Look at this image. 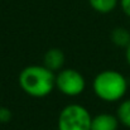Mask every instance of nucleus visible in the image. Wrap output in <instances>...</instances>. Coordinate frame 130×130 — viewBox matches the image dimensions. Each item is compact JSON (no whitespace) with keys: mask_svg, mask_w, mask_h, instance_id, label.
Masks as SVG:
<instances>
[{"mask_svg":"<svg viewBox=\"0 0 130 130\" xmlns=\"http://www.w3.org/2000/svg\"><path fill=\"white\" fill-rule=\"evenodd\" d=\"M18 82L28 96L42 99L56 88V73L43 64H30L22 70Z\"/></svg>","mask_w":130,"mask_h":130,"instance_id":"1","label":"nucleus"},{"mask_svg":"<svg viewBox=\"0 0 130 130\" xmlns=\"http://www.w3.org/2000/svg\"><path fill=\"white\" fill-rule=\"evenodd\" d=\"M128 78L119 71L104 70L99 72L92 82L95 95L104 102L121 101L128 92Z\"/></svg>","mask_w":130,"mask_h":130,"instance_id":"2","label":"nucleus"},{"mask_svg":"<svg viewBox=\"0 0 130 130\" xmlns=\"http://www.w3.org/2000/svg\"><path fill=\"white\" fill-rule=\"evenodd\" d=\"M92 116L81 104L66 105L57 120V130H91Z\"/></svg>","mask_w":130,"mask_h":130,"instance_id":"3","label":"nucleus"},{"mask_svg":"<svg viewBox=\"0 0 130 130\" xmlns=\"http://www.w3.org/2000/svg\"><path fill=\"white\" fill-rule=\"evenodd\" d=\"M56 88L64 96H80L86 88V80L75 68H62L56 75Z\"/></svg>","mask_w":130,"mask_h":130,"instance_id":"4","label":"nucleus"},{"mask_svg":"<svg viewBox=\"0 0 130 130\" xmlns=\"http://www.w3.org/2000/svg\"><path fill=\"white\" fill-rule=\"evenodd\" d=\"M120 121L116 115L109 112H101L92 116L91 130H118Z\"/></svg>","mask_w":130,"mask_h":130,"instance_id":"5","label":"nucleus"},{"mask_svg":"<svg viewBox=\"0 0 130 130\" xmlns=\"http://www.w3.org/2000/svg\"><path fill=\"white\" fill-rule=\"evenodd\" d=\"M64 64V53L59 48H49L43 58V66H45L52 72H58L63 68Z\"/></svg>","mask_w":130,"mask_h":130,"instance_id":"6","label":"nucleus"},{"mask_svg":"<svg viewBox=\"0 0 130 130\" xmlns=\"http://www.w3.org/2000/svg\"><path fill=\"white\" fill-rule=\"evenodd\" d=\"M111 42L119 48H126L130 44V32L124 27H116L110 34Z\"/></svg>","mask_w":130,"mask_h":130,"instance_id":"7","label":"nucleus"},{"mask_svg":"<svg viewBox=\"0 0 130 130\" xmlns=\"http://www.w3.org/2000/svg\"><path fill=\"white\" fill-rule=\"evenodd\" d=\"M90 6L100 13V14H109L116 9L119 5V0H87Z\"/></svg>","mask_w":130,"mask_h":130,"instance_id":"8","label":"nucleus"},{"mask_svg":"<svg viewBox=\"0 0 130 130\" xmlns=\"http://www.w3.org/2000/svg\"><path fill=\"white\" fill-rule=\"evenodd\" d=\"M116 116L121 125L130 129V97L121 100V102L116 110Z\"/></svg>","mask_w":130,"mask_h":130,"instance_id":"9","label":"nucleus"},{"mask_svg":"<svg viewBox=\"0 0 130 130\" xmlns=\"http://www.w3.org/2000/svg\"><path fill=\"white\" fill-rule=\"evenodd\" d=\"M11 118H13L11 111H10L8 107L1 106V107H0V123H1V124H6V123H9V121L11 120Z\"/></svg>","mask_w":130,"mask_h":130,"instance_id":"10","label":"nucleus"},{"mask_svg":"<svg viewBox=\"0 0 130 130\" xmlns=\"http://www.w3.org/2000/svg\"><path fill=\"white\" fill-rule=\"evenodd\" d=\"M119 5L123 10V13L130 18V0H119Z\"/></svg>","mask_w":130,"mask_h":130,"instance_id":"11","label":"nucleus"},{"mask_svg":"<svg viewBox=\"0 0 130 130\" xmlns=\"http://www.w3.org/2000/svg\"><path fill=\"white\" fill-rule=\"evenodd\" d=\"M125 58H126V63L129 64L130 67V44L125 48Z\"/></svg>","mask_w":130,"mask_h":130,"instance_id":"12","label":"nucleus"}]
</instances>
